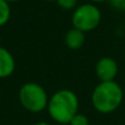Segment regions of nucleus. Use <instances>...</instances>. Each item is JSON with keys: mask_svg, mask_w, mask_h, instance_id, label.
<instances>
[{"mask_svg": "<svg viewBox=\"0 0 125 125\" xmlns=\"http://www.w3.org/2000/svg\"><path fill=\"white\" fill-rule=\"evenodd\" d=\"M101 22V11L95 4H83L74 9L72 15L73 28L82 32H91Z\"/></svg>", "mask_w": 125, "mask_h": 125, "instance_id": "nucleus-4", "label": "nucleus"}, {"mask_svg": "<svg viewBox=\"0 0 125 125\" xmlns=\"http://www.w3.org/2000/svg\"><path fill=\"white\" fill-rule=\"evenodd\" d=\"M42 1H56V0H42Z\"/></svg>", "mask_w": 125, "mask_h": 125, "instance_id": "nucleus-15", "label": "nucleus"}, {"mask_svg": "<svg viewBox=\"0 0 125 125\" xmlns=\"http://www.w3.org/2000/svg\"><path fill=\"white\" fill-rule=\"evenodd\" d=\"M21 106L31 113H40L47 108L49 96L42 85L37 83L23 84L18 92Z\"/></svg>", "mask_w": 125, "mask_h": 125, "instance_id": "nucleus-3", "label": "nucleus"}, {"mask_svg": "<svg viewBox=\"0 0 125 125\" xmlns=\"http://www.w3.org/2000/svg\"><path fill=\"white\" fill-rule=\"evenodd\" d=\"M9 4H11V2H17V1H20V0H6Z\"/></svg>", "mask_w": 125, "mask_h": 125, "instance_id": "nucleus-14", "label": "nucleus"}, {"mask_svg": "<svg viewBox=\"0 0 125 125\" xmlns=\"http://www.w3.org/2000/svg\"><path fill=\"white\" fill-rule=\"evenodd\" d=\"M0 46H1V37H0Z\"/></svg>", "mask_w": 125, "mask_h": 125, "instance_id": "nucleus-16", "label": "nucleus"}, {"mask_svg": "<svg viewBox=\"0 0 125 125\" xmlns=\"http://www.w3.org/2000/svg\"><path fill=\"white\" fill-rule=\"evenodd\" d=\"M11 17V7L6 0H0V27L5 26Z\"/></svg>", "mask_w": 125, "mask_h": 125, "instance_id": "nucleus-8", "label": "nucleus"}, {"mask_svg": "<svg viewBox=\"0 0 125 125\" xmlns=\"http://www.w3.org/2000/svg\"><path fill=\"white\" fill-rule=\"evenodd\" d=\"M90 1H92V2H104V1H107V0H90Z\"/></svg>", "mask_w": 125, "mask_h": 125, "instance_id": "nucleus-13", "label": "nucleus"}, {"mask_svg": "<svg viewBox=\"0 0 125 125\" xmlns=\"http://www.w3.org/2000/svg\"><path fill=\"white\" fill-rule=\"evenodd\" d=\"M34 125H51L50 123H46V122H38V123H35Z\"/></svg>", "mask_w": 125, "mask_h": 125, "instance_id": "nucleus-12", "label": "nucleus"}, {"mask_svg": "<svg viewBox=\"0 0 125 125\" xmlns=\"http://www.w3.org/2000/svg\"><path fill=\"white\" fill-rule=\"evenodd\" d=\"M56 2L63 10H73L77 6V0H56Z\"/></svg>", "mask_w": 125, "mask_h": 125, "instance_id": "nucleus-10", "label": "nucleus"}, {"mask_svg": "<svg viewBox=\"0 0 125 125\" xmlns=\"http://www.w3.org/2000/svg\"><path fill=\"white\" fill-rule=\"evenodd\" d=\"M47 112L52 120L58 124H69L72 118L78 113L79 98L69 89H61L56 91L50 98Z\"/></svg>", "mask_w": 125, "mask_h": 125, "instance_id": "nucleus-1", "label": "nucleus"}, {"mask_svg": "<svg viewBox=\"0 0 125 125\" xmlns=\"http://www.w3.org/2000/svg\"><path fill=\"white\" fill-rule=\"evenodd\" d=\"M90 124V122H89V118L83 114V113H77L73 118H72V120L69 122V125H89Z\"/></svg>", "mask_w": 125, "mask_h": 125, "instance_id": "nucleus-9", "label": "nucleus"}, {"mask_svg": "<svg viewBox=\"0 0 125 125\" xmlns=\"http://www.w3.org/2000/svg\"><path fill=\"white\" fill-rule=\"evenodd\" d=\"M123 98V89L115 80L101 82L92 91L91 103L98 113L109 114L120 107Z\"/></svg>", "mask_w": 125, "mask_h": 125, "instance_id": "nucleus-2", "label": "nucleus"}, {"mask_svg": "<svg viewBox=\"0 0 125 125\" xmlns=\"http://www.w3.org/2000/svg\"><path fill=\"white\" fill-rule=\"evenodd\" d=\"M15 68L16 62L12 53L7 49L0 46V79L10 77L15 72Z\"/></svg>", "mask_w": 125, "mask_h": 125, "instance_id": "nucleus-6", "label": "nucleus"}, {"mask_svg": "<svg viewBox=\"0 0 125 125\" xmlns=\"http://www.w3.org/2000/svg\"><path fill=\"white\" fill-rule=\"evenodd\" d=\"M85 42V33L77 29L72 28L69 29L64 35V44L69 50H79Z\"/></svg>", "mask_w": 125, "mask_h": 125, "instance_id": "nucleus-7", "label": "nucleus"}, {"mask_svg": "<svg viewBox=\"0 0 125 125\" xmlns=\"http://www.w3.org/2000/svg\"><path fill=\"white\" fill-rule=\"evenodd\" d=\"M112 6L119 11H125V0H109Z\"/></svg>", "mask_w": 125, "mask_h": 125, "instance_id": "nucleus-11", "label": "nucleus"}, {"mask_svg": "<svg viewBox=\"0 0 125 125\" xmlns=\"http://www.w3.org/2000/svg\"><path fill=\"white\" fill-rule=\"evenodd\" d=\"M118 74V63L112 57H102L96 63V75L101 82H113Z\"/></svg>", "mask_w": 125, "mask_h": 125, "instance_id": "nucleus-5", "label": "nucleus"}]
</instances>
